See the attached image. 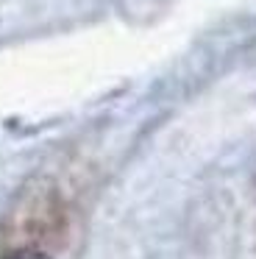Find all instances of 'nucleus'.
Returning a JSON list of instances; mask_svg holds the SVG:
<instances>
[{"label":"nucleus","instance_id":"1","mask_svg":"<svg viewBox=\"0 0 256 259\" xmlns=\"http://www.w3.org/2000/svg\"><path fill=\"white\" fill-rule=\"evenodd\" d=\"M3 259H48L42 251H33V248H17V251H9Z\"/></svg>","mask_w":256,"mask_h":259}]
</instances>
